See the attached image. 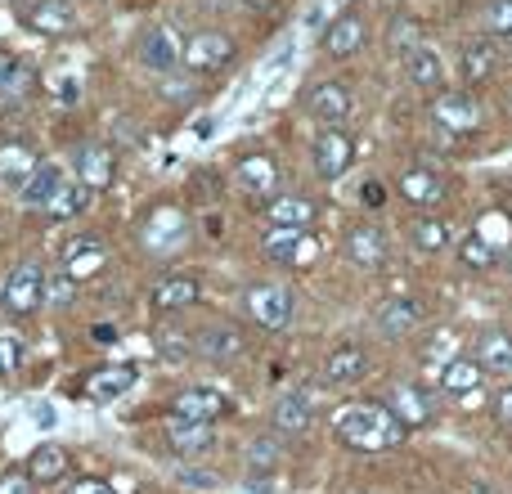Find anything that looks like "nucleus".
Wrapping results in <instances>:
<instances>
[{"mask_svg": "<svg viewBox=\"0 0 512 494\" xmlns=\"http://www.w3.org/2000/svg\"><path fill=\"white\" fill-rule=\"evenodd\" d=\"M333 436L342 445L360 454H387L400 450L409 436V427L391 414L387 405H373V400H351V405H337L333 409Z\"/></svg>", "mask_w": 512, "mask_h": 494, "instance_id": "1", "label": "nucleus"}, {"mask_svg": "<svg viewBox=\"0 0 512 494\" xmlns=\"http://www.w3.org/2000/svg\"><path fill=\"white\" fill-rule=\"evenodd\" d=\"M243 310H248V319L256 328L283 333V328L292 324V315H297V301H292V292L283 288V283H252V288L243 292Z\"/></svg>", "mask_w": 512, "mask_h": 494, "instance_id": "2", "label": "nucleus"}, {"mask_svg": "<svg viewBox=\"0 0 512 494\" xmlns=\"http://www.w3.org/2000/svg\"><path fill=\"white\" fill-rule=\"evenodd\" d=\"M41 297H45V270L41 265H18V270L5 279V288H0V306H5V315H14V319L36 315Z\"/></svg>", "mask_w": 512, "mask_h": 494, "instance_id": "3", "label": "nucleus"}, {"mask_svg": "<svg viewBox=\"0 0 512 494\" xmlns=\"http://www.w3.org/2000/svg\"><path fill=\"white\" fill-rule=\"evenodd\" d=\"M387 409L400 418L405 427H427L436 418V396L423 387V382H391L387 391Z\"/></svg>", "mask_w": 512, "mask_h": 494, "instance_id": "4", "label": "nucleus"}, {"mask_svg": "<svg viewBox=\"0 0 512 494\" xmlns=\"http://www.w3.org/2000/svg\"><path fill=\"white\" fill-rule=\"evenodd\" d=\"M355 162V140L346 131H337V126H328V131H319L315 140V176L319 180H342L346 171H351Z\"/></svg>", "mask_w": 512, "mask_h": 494, "instance_id": "5", "label": "nucleus"}, {"mask_svg": "<svg viewBox=\"0 0 512 494\" xmlns=\"http://www.w3.org/2000/svg\"><path fill=\"white\" fill-rule=\"evenodd\" d=\"M230 59H234V41L225 32H198V36H189L185 54H180V63H185L189 72H221Z\"/></svg>", "mask_w": 512, "mask_h": 494, "instance_id": "6", "label": "nucleus"}, {"mask_svg": "<svg viewBox=\"0 0 512 494\" xmlns=\"http://www.w3.org/2000/svg\"><path fill=\"white\" fill-rule=\"evenodd\" d=\"M432 122L441 126V131L468 135V131H477V126H481V104L468 95V90H454V95H436Z\"/></svg>", "mask_w": 512, "mask_h": 494, "instance_id": "7", "label": "nucleus"}, {"mask_svg": "<svg viewBox=\"0 0 512 494\" xmlns=\"http://www.w3.org/2000/svg\"><path fill=\"white\" fill-rule=\"evenodd\" d=\"M225 409H230V400L212 387H189L171 400V418H180V423H216Z\"/></svg>", "mask_w": 512, "mask_h": 494, "instance_id": "8", "label": "nucleus"}, {"mask_svg": "<svg viewBox=\"0 0 512 494\" xmlns=\"http://www.w3.org/2000/svg\"><path fill=\"white\" fill-rule=\"evenodd\" d=\"M180 54H185V45L176 41V32H171L167 23L149 27V32L140 36V63L149 72H162V77H167V72L180 63Z\"/></svg>", "mask_w": 512, "mask_h": 494, "instance_id": "9", "label": "nucleus"}, {"mask_svg": "<svg viewBox=\"0 0 512 494\" xmlns=\"http://www.w3.org/2000/svg\"><path fill=\"white\" fill-rule=\"evenodd\" d=\"M423 319H427L423 301H414V297H387L378 306V315H373V324H378L382 337H409L418 324H423Z\"/></svg>", "mask_w": 512, "mask_h": 494, "instance_id": "10", "label": "nucleus"}, {"mask_svg": "<svg viewBox=\"0 0 512 494\" xmlns=\"http://www.w3.org/2000/svg\"><path fill=\"white\" fill-rule=\"evenodd\" d=\"M234 185L248 198H274L279 194V162L265 158V153H252V158H243L234 167Z\"/></svg>", "mask_w": 512, "mask_h": 494, "instance_id": "11", "label": "nucleus"}, {"mask_svg": "<svg viewBox=\"0 0 512 494\" xmlns=\"http://www.w3.org/2000/svg\"><path fill=\"white\" fill-rule=\"evenodd\" d=\"M346 256H351V265H360V270H382L391 256V243L378 225H355V230L346 234Z\"/></svg>", "mask_w": 512, "mask_h": 494, "instance_id": "12", "label": "nucleus"}, {"mask_svg": "<svg viewBox=\"0 0 512 494\" xmlns=\"http://www.w3.org/2000/svg\"><path fill=\"white\" fill-rule=\"evenodd\" d=\"M351 104H355V95H351V86H342V81H319V86L306 95L310 117H319V122H328V126L346 122V117H351Z\"/></svg>", "mask_w": 512, "mask_h": 494, "instance_id": "13", "label": "nucleus"}, {"mask_svg": "<svg viewBox=\"0 0 512 494\" xmlns=\"http://www.w3.org/2000/svg\"><path fill=\"white\" fill-rule=\"evenodd\" d=\"M481 382H486V369L477 360H468V355H454L450 364H441V396L472 400L481 391Z\"/></svg>", "mask_w": 512, "mask_h": 494, "instance_id": "14", "label": "nucleus"}, {"mask_svg": "<svg viewBox=\"0 0 512 494\" xmlns=\"http://www.w3.org/2000/svg\"><path fill=\"white\" fill-rule=\"evenodd\" d=\"M194 346H198V355H203V360H216V364H230V360H239V355L248 351V342H243V333L234 324L203 328V333L194 337Z\"/></svg>", "mask_w": 512, "mask_h": 494, "instance_id": "15", "label": "nucleus"}, {"mask_svg": "<svg viewBox=\"0 0 512 494\" xmlns=\"http://www.w3.org/2000/svg\"><path fill=\"white\" fill-rule=\"evenodd\" d=\"M364 373H369V355H364V346L342 342V346H333V351H328L324 382H333V387H351V382H360Z\"/></svg>", "mask_w": 512, "mask_h": 494, "instance_id": "16", "label": "nucleus"}, {"mask_svg": "<svg viewBox=\"0 0 512 494\" xmlns=\"http://www.w3.org/2000/svg\"><path fill=\"white\" fill-rule=\"evenodd\" d=\"M198 297H203L198 274H167V279L153 288V310H162V315H171V310H189Z\"/></svg>", "mask_w": 512, "mask_h": 494, "instance_id": "17", "label": "nucleus"}, {"mask_svg": "<svg viewBox=\"0 0 512 494\" xmlns=\"http://www.w3.org/2000/svg\"><path fill=\"white\" fill-rule=\"evenodd\" d=\"M310 418H315V405H310V396H306V391H283V396L274 400V409H270V423H274V432H283V436H297V432H306V427H310Z\"/></svg>", "mask_w": 512, "mask_h": 494, "instance_id": "18", "label": "nucleus"}, {"mask_svg": "<svg viewBox=\"0 0 512 494\" xmlns=\"http://www.w3.org/2000/svg\"><path fill=\"white\" fill-rule=\"evenodd\" d=\"M108 265V247L95 239V234H86V239H77L63 252V274H68L72 283H81V279H90V274H99Z\"/></svg>", "mask_w": 512, "mask_h": 494, "instance_id": "19", "label": "nucleus"}, {"mask_svg": "<svg viewBox=\"0 0 512 494\" xmlns=\"http://www.w3.org/2000/svg\"><path fill=\"white\" fill-rule=\"evenodd\" d=\"M135 364H104V369H95V373H86V396L90 400H117V396H126V391L135 387Z\"/></svg>", "mask_w": 512, "mask_h": 494, "instance_id": "20", "label": "nucleus"}, {"mask_svg": "<svg viewBox=\"0 0 512 494\" xmlns=\"http://www.w3.org/2000/svg\"><path fill=\"white\" fill-rule=\"evenodd\" d=\"M167 441H171V450H176L180 459H203V454L216 445V427L212 423H180V418H171Z\"/></svg>", "mask_w": 512, "mask_h": 494, "instance_id": "21", "label": "nucleus"}, {"mask_svg": "<svg viewBox=\"0 0 512 494\" xmlns=\"http://www.w3.org/2000/svg\"><path fill=\"white\" fill-rule=\"evenodd\" d=\"M265 216H270V225H279V230H306V225H315L319 207L301 194H279L265 203Z\"/></svg>", "mask_w": 512, "mask_h": 494, "instance_id": "22", "label": "nucleus"}, {"mask_svg": "<svg viewBox=\"0 0 512 494\" xmlns=\"http://www.w3.org/2000/svg\"><path fill=\"white\" fill-rule=\"evenodd\" d=\"M495 63H499V45L495 36H481V41H468L459 54V77L468 81V86H477V81L495 77Z\"/></svg>", "mask_w": 512, "mask_h": 494, "instance_id": "23", "label": "nucleus"}, {"mask_svg": "<svg viewBox=\"0 0 512 494\" xmlns=\"http://www.w3.org/2000/svg\"><path fill=\"white\" fill-rule=\"evenodd\" d=\"M360 45H364V18L360 14H342V18L328 23V32H324V54L328 59H351Z\"/></svg>", "mask_w": 512, "mask_h": 494, "instance_id": "24", "label": "nucleus"}, {"mask_svg": "<svg viewBox=\"0 0 512 494\" xmlns=\"http://www.w3.org/2000/svg\"><path fill=\"white\" fill-rule=\"evenodd\" d=\"M400 194H405V203H414V207H436L445 198V180L436 176L432 167H409L405 176H400Z\"/></svg>", "mask_w": 512, "mask_h": 494, "instance_id": "25", "label": "nucleus"}, {"mask_svg": "<svg viewBox=\"0 0 512 494\" xmlns=\"http://www.w3.org/2000/svg\"><path fill=\"white\" fill-rule=\"evenodd\" d=\"M472 351H477L472 360H477L486 373H512V333L508 328H486Z\"/></svg>", "mask_w": 512, "mask_h": 494, "instance_id": "26", "label": "nucleus"}, {"mask_svg": "<svg viewBox=\"0 0 512 494\" xmlns=\"http://www.w3.org/2000/svg\"><path fill=\"white\" fill-rule=\"evenodd\" d=\"M77 185L90 189V194L113 185V153H108L104 144H86V149L77 153Z\"/></svg>", "mask_w": 512, "mask_h": 494, "instance_id": "27", "label": "nucleus"}, {"mask_svg": "<svg viewBox=\"0 0 512 494\" xmlns=\"http://www.w3.org/2000/svg\"><path fill=\"white\" fill-rule=\"evenodd\" d=\"M27 23L45 36H63L77 27V9H72V0H36V5L27 9Z\"/></svg>", "mask_w": 512, "mask_h": 494, "instance_id": "28", "label": "nucleus"}, {"mask_svg": "<svg viewBox=\"0 0 512 494\" xmlns=\"http://www.w3.org/2000/svg\"><path fill=\"white\" fill-rule=\"evenodd\" d=\"M405 77L414 81L418 90H441L445 86V63L436 50H427V45H414V50L405 54Z\"/></svg>", "mask_w": 512, "mask_h": 494, "instance_id": "29", "label": "nucleus"}, {"mask_svg": "<svg viewBox=\"0 0 512 494\" xmlns=\"http://www.w3.org/2000/svg\"><path fill=\"white\" fill-rule=\"evenodd\" d=\"M59 189H63V171L54 167V162H36V171L18 185V194H23L27 207H50Z\"/></svg>", "mask_w": 512, "mask_h": 494, "instance_id": "30", "label": "nucleus"}, {"mask_svg": "<svg viewBox=\"0 0 512 494\" xmlns=\"http://www.w3.org/2000/svg\"><path fill=\"white\" fill-rule=\"evenodd\" d=\"M261 247L274 265H297L301 256H306V230H279V225H270Z\"/></svg>", "mask_w": 512, "mask_h": 494, "instance_id": "31", "label": "nucleus"}, {"mask_svg": "<svg viewBox=\"0 0 512 494\" xmlns=\"http://www.w3.org/2000/svg\"><path fill=\"white\" fill-rule=\"evenodd\" d=\"M63 472H68V454H63L59 445H36V450L27 454V477L41 481V486H54Z\"/></svg>", "mask_w": 512, "mask_h": 494, "instance_id": "32", "label": "nucleus"}, {"mask_svg": "<svg viewBox=\"0 0 512 494\" xmlns=\"http://www.w3.org/2000/svg\"><path fill=\"white\" fill-rule=\"evenodd\" d=\"M32 171H36V153L27 149V144H5V149H0V180L23 185Z\"/></svg>", "mask_w": 512, "mask_h": 494, "instance_id": "33", "label": "nucleus"}, {"mask_svg": "<svg viewBox=\"0 0 512 494\" xmlns=\"http://www.w3.org/2000/svg\"><path fill=\"white\" fill-rule=\"evenodd\" d=\"M445 243H450V230H445V225L436 221V216H423V221L409 225V247H414V252L436 256Z\"/></svg>", "mask_w": 512, "mask_h": 494, "instance_id": "34", "label": "nucleus"}, {"mask_svg": "<svg viewBox=\"0 0 512 494\" xmlns=\"http://www.w3.org/2000/svg\"><path fill=\"white\" fill-rule=\"evenodd\" d=\"M459 265H468V270H495L499 252L481 239L477 230H472V234H463V239H459Z\"/></svg>", "mask_w": 512, "mask_h": 494, "instance_id": "35", "label": "nucleus"}, {"mask_svg": "<svg viewBox=\"0 0 512 494\" xmlns=\"http://www.w3.org/2000/svg\"><path fill=\"white\" fill-rule=\"evenodd\" d=\"M27 86H32V68H27V59L0 54V95H23Z\"/></svg>", "mask_w": 512, "mask_h": 494, "instance_id": "36", "label": "nucleus"}, {"mask_svg": "<svg viewBox=\"0 0 512 494\" xmlns=\"http://www.w3.org/2000/svg\"><path fill=\"white\" fill-rule=\"evenodd\" d=\"M477 234H481V239H486L490 247H495L499 256H504L508 247H512V221H508L504 212H486V216H481V221H477Z\"/></svg>", "mask_w": 512, "mask_h": 494, "instance_id": "37", "label": "nucleus"}, {"mask_svg": "<svg viewBox=\"0 0 512 494\" xmlns=\"http://www.w3.org/2000/svg\"><path fill=\"white\" fill-rule=\"evenodd\" d=\"M86 203H90V189H81V185H63L59 194H54V203L45 207V212H50L54 221H63V216H77Z\"/></svg>", "mask_w": 512, "mask_h": 494, "instance_id": "38", "label": "nucleus"}, {"mask_svg": "<svg viewBox=\"0 0 512 494\" xmlns=\"http://www.w3.org/2000/svg\"><path fill=\"white\" fill-rule=\"evenodd\" d=\"M279 441H274V436H256V441L248 445V468L252 472H274L279 468Z\"/></svg>", "mask_w": 512, "mask_h": 494, "instance_id": "39", "label": "nucleus"}, {"mask_svg": "<svg viewBox=\"0 0 512 494\" xmlns=\"http://www.w3.org/2000/svg\"><path fill=\"white\" fill-rule=\"evenodd\" d=\"M23 355H27V342L18 333H0V378L5 373H14L18 364H23Z\"/></svg>", "mask_w": 512, "mask_h": 494, "instance_id": "40", "label": "nucleus"}, {"mask_svg": "<svg viewBox=\"0 0 512 494\" xmlns=\"http://www.w3.org/2000/svg\"><path fill=\"white\" fill-rule=\"evenodd\" d=\"M189 346H194V337L176 333V328H162V333H158V351L167 355V360H185Z\"/></svg>", "mask_w": 512, "mask_h": 494, "instance_id": "41", "label": "nucleus"}, {"mask_svg": "<svg viewBox=\"0 0 512 494\" xmlns=\"http://www.w3.org/2000/svg\"><path fill=\"white\" fill-rule=\"evenodd\" d=\"M41 301H50V310H63L72 301V279L68 274H50V279H45V297Z\"/></svg>", "mask_w": 512, "mask_h": 494, "instance_id": "42", "label": "nucleus"}, {"mask_svg": "<svg viewBox=\"0 0 512 494\" xmlns=\"http://www.w3.org/2000/svg\"><path fill=\"white\" fill-rule=\"evenodd\" d=\"M486 27H490V36H512V0H495L490 5Z\"/></svg>", "mask_w": 512, "mask_h": 494, "instance_id": "43", "label": "nucleus"}, {"mask_svg": "<svg viewBox=\"0 0 512 494\" xmlns=\"http://www.w3.org/2000/svg\"><path fill=\"white\" fill-rule=\"evenodd\" d=\"M32 486L36 481L27 477V472H5V477H0V494H36Z\"/></svg>", "mask_w": 512, "mask_h": 494, "instance_id": "44", "label": "nucleus"}, {"mask_svg": "<svg viewBox=\"0 0 512 494\" xmlns=\"http://www.w3.org/2000/svg\"><path fill=\"white\" fill-rule=\"evenodd\" d=\"M360 198H364V207H369V212H378V207H387V189H382L378 180H364Z\"/></svg>", "mask_w": 512, "mask_h": 494, "instance_id": "45", "label": "nucleus"}, {"mask_svg": "<svg viewBox=\"0 0 512 494\" xmlns=\"http://www.w3.org/2000/svg\"><path fill=\"white\" fill-rule=\"evenodd\" d=\"M63 494H117L108 481H95V477H81V481H72V490H63Z\"/></svg>", "mask_w": 512, "mask_h": 494, "instance_id": "46", "label": "nucleus"}, {"mask_svg": "<svg viewBox=\"0 0 512 494\" xmlns=\"http://www.w3.org/2000/svg\"><path fill=\"white\" fill-rule=\"evenodd\" d=\"M495 418H499L504 427H512V382L495 396Z\"/></svg>", "mask_w": 512, "mask_h": 494, "instance_id": "47", "label": "nucleus"}, {"mask_svg": "<svg viewBox=\"0 0 512 494\" xmlns=\"http://www.w3.org/2000/svg\"><path fill=\"white\" fill-rule=\"evenodd\" d=\"M180 481H185V486H207V490L216 486L212 472H189V468H180Z\"/></svg>", "mask_w": 512, "mask_h": 494, "instance_id": "48", "label": "nucleus"}, {"mask_svg": "<svg viewBox=\"0 0 512 494\" xmlns=\"http://www.w3.org/2000/svg\"><path fill=\"white\" fill-rule=\"evenodd\" d=\"M36 423H41V427H54V409H45V405H36Z\"/></svg>", "mask_w": 512, "mask_h": 494, "instance_id": "49", "label": "nucleus"}, {"mask_svg": "<svg viewBox=\"0 0 512 494\" xmlns=\"http://www.w3.org/2000/svg\"><path fill=\"white\" fill-rule=\"evenodd\" d=\"M499 261H504V270L512 274V247H508V252H504V256H499Z\"/></svg>", "mask_w": 512, "mask_h": 494, "instance_id": "50", "label": "nucleus"}]
</instances>
